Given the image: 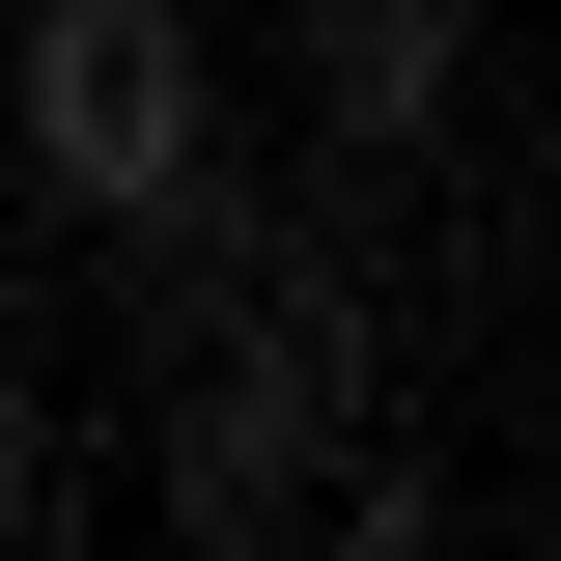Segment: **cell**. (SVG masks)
Segmentation results:
<instances>
[{
    "instance_id": "6da1fadb",
    "label": "cell",
    "mask_w": 561,
    "mask_h": 561,
    "mask_svg": "<svg viewBox=\"0 0 561 561\" xmlns=\"http://www.w3.org/2000/svg\"><path fill=\"white\" fill-rule=\"evenodd\" d=\"M0 140L84 253H197L225 225V28L197 0H28L0 28Z\"/></svg>"
},
{
    "instance_id": "7a4b0ae2",
    "label": "cell",
    "mask_w": 561,
    "mask_h": 561,
    "mask_svg": "<svg viewBox=\"0 0 561 561\" xmlns=\"http://www.w3.org/2000/svg\"><path fill=\"white\" fill-rule=\"evenodd\" d=\"M309 140H449V0H309Z\"/></svg>"
},
{
    "instance_id": "3957f363",
    "label": "cell",
    "mask_w": 561,
    "mask_h": 561,
    "mask_svg": "<svg viewBox=\"0 0 561 561\" xmlns=\"http://www.w3.org/2000/svg\"><path fill=\"white\" fill-rule=\"evenodd\" d=\"M0 534H84V449H57V337H28V280H0Z\"/></svg>"
}]
</instances>
